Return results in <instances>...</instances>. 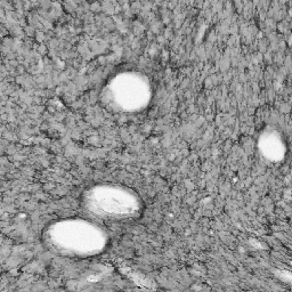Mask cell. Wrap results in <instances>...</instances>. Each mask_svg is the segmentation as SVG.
<instances>
[{
    "label": "cell",
    "mask_w": 292,
    "mask_h": 292,
    "mask_svg": "<svg viewBox=\"0 0 292 292\" xmlns=\"http://www.w3.org/2000/svg\"><path fill=\"white\" fill-rule=\"evenodd\" d=\"M47 241L56 251L78 257L101 252L106 235L99 226L86 220H65L54 224L47 232Z\"/></svg>",
    "instance_id": "1"
},
{
    "label": "cell",
    "mask_w": 292,
    "mask_h": 292,
    "mask_svg": "<svg viewBox=\"0 0 292 292\" xmlns=\"http://www.w3.org/2000/svg\"><path fill=\"white\" fill-rule=\"evenodd\" d=\"M86 204L96 216L118 220L130 218L139 211L137 196L128 189L114 186H103L88 192Z\"/></svg>",
    "instance_id": "2"
}]
</instances>
